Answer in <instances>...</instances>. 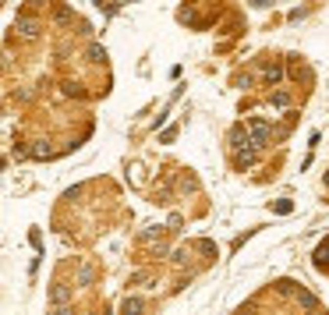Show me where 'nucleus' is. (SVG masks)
Masks as SVG:
<instances>
[{
    "instance_id": "f257e3e1",
    "label": "nucleus",
    "mask_w": 329,
    "mask_h": 315,
    "mask_svg": "<svg viewBox=\"0 0 329 315\" xmlns=\"http://www.w3.org/2000/svg\"><path fill=\"white\" fill-rule=\"evenodd\" d=\"M269 142V124L265 121H251V149H259V145H265Z\"/></svg>"
},
{
    "instance_id": "f03ea898",
    "label": "nucleus",
    "mask_w": 329,
    "mask_h": 315,
    "mask_svg": "<svg viewBox=\"0 0 329 315\" xmlns=\"http://www.w3.org/2000/svg\"><path fill=\"white\" fill-rule=\"evenodd\" d=\"M262 78H265V85H280V82H283V68H280V64H269V68L262 71Z\"/></svg>"
},
{
    "instance_id": "7ed1b4c3",
    "label": "nucleus",
    "mask_w": 329,
    "mask_h": 315,
    "mask_svg": "<svg viewBox=\"0 0 329 315\" xmlns=\"http://www.w3.org/2000/svg\"><path fill=\"white\" fill-rule=\"evenodd\" d=\"M18 32H22V36H28V39H32V36L39 32V25H36L32 18H18Z\"/></svg>"
},
{
    "instance_id": "20e7f679",
    "label": "nucleus",
    "mask_w": 329,
    "mask_h": 315,
    "mask_svg": "<svg viewBox=\"0 0 329 315\" xmlns=\"http://www.w3.org/2000/svg\"><path fill=\"white\" fill-rule=\"evenodd\" d=\"M124 315H145V305L138 301V297H128V301H124Z\"/></svg>"
},
{
    "instance_id": "39448f33",
    "label": "nucleus",
    "mask_w": 329,
    "mask_h": 315,
    "mask_svg": "<svg viewBox=\"0 0 329 315\" xmlns=\"http://www.w3.org/2000/svg\"><path fill=\"white\" fill-rule=\"evenodd\" d=\"M67 294H71V291H67V287H61V283H57V287H53V301H57V305H61V301H67Z\"/></svg>"
},
{
    "instance_id": "423d86ee",
    "label": "nucleus",
    "mask_w": 329,
    "mask_h": 315,
    "mask_svg": "<svg viewBox=\"0 0 329 315\" xmlns=\"http://www.w3.org/2000/svg\"><path fill=\"white\" fill-rule=\"evenodd\" d=\"M32 156H36V159H46V156H50V145H43V142H39V145L32 149Z\"/></svg>"
},
{
    "instance_id": "0eeeda50",
    "label": "nucleus",
    "mask_w": 329,
    "mask_h": 315,
    "mask_svg": "<svg viewBox=\"0 0 329 315\" xmlns=\"http://www.w3.org/2000/svg\"><path fill=\"white\" fill-rule=\"evenodd\" d=\"M315 259H319V262H326V259H329V237L322 241V248H319V255H315Z\"/></svg>"
},
{
    "instance_id": "6e6552de",
    "label": "nucleus",
    "mask_w": 329,
    "mask_h": 315,
    "mask_svg": "<svg viewBox=\"0 0 329 315\" xmlns=\"http://www.w3.org/2000/svg\"><path fill=\"white\" fill-rule=\"evenodd\" d=\"M273 103H276V107H287L290 96H287V92H276V96H273Z\"/></svg>"
},
{
    "instance_id": "1a4fd4ad",
    "label": "nucleus",
    "mask_w": 329,
    "mask_h": 315,
    "mask_svg": "<svg viewBox=\"0 0 329 315\" xmlns=\"http://www.w3.org/2000/svg\"><path fill=\"white\" fill-rule=\"evenodd\" d=\"M301 301H305V308H315V297H311L308 291H301Z\"/></svg>"
},
{
    "instance_id": "9d476101",
    "label": "nucleus",
    "mask_w": 329,
    "mask_h": 315,
    "mask_svg": "<svg viewBox=\"0 0 329 315\" xmlns=\"http://www.w3.org/2000/svg\"><path fill=\"white\" fill-rule=\"evenodd\" d=\"M57 315H71V312H67V308H57Z\"/></svg>"
},
{
    "instance_id": "9b49d317",
    "label": "nucleus",
    "mask_w": 329,
    "mask_h": 315,
    "mask_svg": "<svg viewBox=\"0 0 329 315\" xmlns=\"http://www.w3.org/2000/svg\"><path fill=\"white\" fill-rule=\"evenodd\" d=\"M326 184H329V174H326Z\"/></svg>"
},
{
    "instance_id": "f8f14e48",
    "label": "nucleus",
    "mask_w": 329,
    "mask_h": 315,
    "mask_svg": "<svg viewBox=\"0 0 329 315\" xmlns=\"http://www.w3.org/2000/svg\"><path fill=\"white\" fill-rule=\"evenodd\" d=\"M244 315H248V312H244Z\"/></svg>"
}]
</instances>
